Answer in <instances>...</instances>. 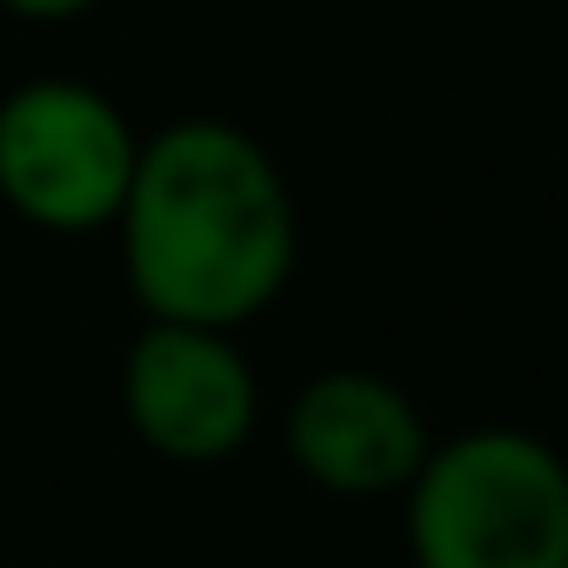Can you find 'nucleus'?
I'll return each mask as SVG.
<instances>
[{"instance_id":"nucleus-6","label":"nucleus","mask_w":568,"mask_h":568,"mask_svg":"<svg viewBox=\"0 0 568 568\" xmlns=\"http://www.w3.org/2000/svg\"><path fill=\"white\" fill-rule=\"evenodd\" d=\"M0 8L21 14V21H74V14L101 8V0H0Z\"/></svg>"},{"instance_id":"nucleus-3","label":"nucleus","mask_w":568,"mask_h":568,"mask_svg":"<svg viewBox=\"0 0 568 568\" xmlns=\"http://www.w3.org/2000/svg\"><path fill=\"white\" fill-rule=\"evenodd\" d=\"M134 161L141 134L94 81L41 74L0 101V201L28 227L48 234L114 227Z\"/></svg>"},{"instance_id":"nucleus-4","label":"nucleus","mask_w":568,"mask_h":568,"mask_svg":"<svg viewBox=\"0 0 568 568\" xmlns=\"http://www.w3.org/2000/svg\"><path fill=\"white\" fill-rule=\"evenodd\" d=\"M121 408L161 462L214 468L254 435L261 382L227 328L148 322L121 362Z\"/></svg>"},{"instance_id":"nucleus-2","label":"nucleus","mask_w":568,"mask_h":568,"mask_svg":"<svg viewBox=\"0 0 568 568\" xmlns=\"http://www.w3.org/2000/svg\"><path fill=\"white\" fill-rule=\"evenodd\" d=\"M415 568H568V462L521 428L435 442L402 488Z\"/></svg>"},{"instance_id":"nucleus-1","label":"nucleus","mask_w":568,"mask_h":568,"mask_svg":"<svg viewBox=\"0 0 568 568\" xmlns=\"http://www.w3.org/2000/svg\"><path fill=\"white\" fill-rule=\"evenodd\" d=\"M121 267L148 322L247 328L295 274V194L274 154L234 121H174L141 141L114 214Z\"/></svg>"},{"instance_id":"nucleus-5","label":"nucleus","mask_w":568,"mask_h":568,"mask_svg":"<svg viewBox=\"0 0 568 568\" xmlns=\"http://www.w3.org/2000/svg\"><path fill=\"white\" fill-rule=\"evenodd\" d=\"M288 462L328 495H402L435 435L415 395L375 368H328L288 402Z\"/></svg>"}]
</instances>
